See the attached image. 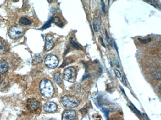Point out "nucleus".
I'll return each instance as SVG.
<instances>
[{"mask_svg":"<svg viewBox=\"0 0 161 120\" xmlns=\"http://www.w3.org/2000/svg\"><path fill=\"white\" fill-rule=\"evenodd\" d=\"M39 89L42 96L46 98H51L53 96L55 89L54 86L48 79H43L39 84Z\"/></svg>","mask_w":161,"mask_h":120,"instance_id":"obj_1","label":"nucleus"},{"mask_svg":"<svg viewBox=\"0 0 161 120\" xmlns=\"http://www.w3.org/2000/svg\"><path fill=\"white\" fill-rule=\"evenodd\" d=\"M60 101L64 106L68 108H75L79 104V100L75 96L71 95L63 96Z\"/></svg>","mask_w":161,"mask_h":120,"instance_id":"obj_2","label":"nucleus"},{"mask_svg":"<svg viewBox=\"0 0 161 120\" xmlns=\"http://www.w3.org/2000/svg\"><path fill=\"white\" fill-rule=\"evenodd\" d=\"M64 79L69 82H73L76 79V70L72 66H69L65 68L63 72Z\"/></svg>","mask_w":161,"mask_h":120,"instance_id":"obj_3","label":"nucleus"},{"mask_svg":"<svg viewBox=\"0 0 161 120\" xmlns=\"http://www.w3.org/2000/svg\"><path fill=\"white\" fill-rule=\"evenodd\" d=\"M23 32L24 29L22 26H14L10 28L9 31V36L12 39H16L22 36Z\"/></svg>","mask_w":161,"mask_h":120,"instance_id":"obj_4","label":"nucleus"},{"mask_svg":"<svg viewBox=\"0 0 161 120\" xmlns=\"http://www.w3.org/2000/svg\"><path fill=\"white\" fill-rule=\"evenodd\" d=\"M46 66L49 68H55L58 64V59L57 57L53 54H48L44 60Z\"/></svg>","mask_w":161,"mask_h":120,"instance_id":"obj_5","label":"nucleus"},{"mask_svg":"<svg viewBox=\"0 0 161 120\" xmlns=\"http://www.w3.org/2000/svg\"><path fill=\"white\" fill-rule=\"evenodd\" d=\"M40 105V102L34 98L30 99L26 102V107L30 111H36L39 108Z\"/></svg>","mask_w":161,"mask_h":120,"instance_id":"obj_6","label":"nucleus"},{"mask_svg":"<svg viewBox=\"0 0 161 120\" xmlns=\"http://www.w3.org/2000/svg\"><path fill=\"white\" fill-rule=\"evenodd\" d=\"M76 116V112L74 110L67 109L62 114V120H74Z\"/></svg>","mask_w":161,"mask_h":120,"instance_id":"obj_7","label":"nucleus"},{"mask_svg":"<svg viewBox=\"0 0 161 120\" xmlns=\"http://www.w3.org/2000/svg\"><path fill=\"white\" fill-rule=\"evenodd\" d=\"M57 104L52 101L47 102L43 106V110L47 112H55L57 110Z\"/></svg>","mask_w":161,"mask_h":120,"instance_id":"obj_8","label":"nucleus"},{"mask_svg":"<svg viewBox=\"0 0 161 120\" xmlns=\"http://www.w3.org/2000/svg\"><path fill=\"white\" fill-rule=\"evenodd\" d=\"M53 46V39L52 36L48 35L46 37V43H45V50L47 51H50Z\"/></svg>","mask_w":161,"mask_h":120,"instance_id":"obj_9","label":"nucleus"},{"mask_svg":"<svg viewBox=\"0 0 161 120\" xmlns=\"http://www.w3.org/2000/svg\"><path fill=\"white\" fill-rule=\"evenodd\" d=\"M9 69V64L4 59H0V73H4L8 71Z\"/></svg>","mask_w":161,"mask_h":120,"instance_id":"obj_10","label":"nucleus"},{"mask_svg":"<svg viewBox=\"0 0 161 120\" xmlns=\"http://www.w3.org/2000/svg\"><path fill=\"white\" fill-rule=\"evenodd\" d=\"M54 80L58 84V85H62L63 84V82H62V78H61V76H60V74L57 72H56L55 74H54Z\"/></svg>","mask_w":161,"mask_h":120,"instance_id":"obj_11","label":"nucleus"},{"mask_svg":"<svg viewBox=\"0 0 161 120\" xmlns=\"http://www.w3.org/2000/svg\"><path fill=\"white\" fill-rule=\"evenodd\" d=\"M19 22L20 24H23V25H30L31 24V22L30 20H29L28 18H25V17H22L19 19Z\"/></svg>","mask_w":161,"mask_h":120,"instance_id":"obj_12","label":"nucleus"},{"mask_svg":"<svg viewBox=\"0 0 161 120\" xmlns=\"http://www.w3.org/2000/svg\"><path fill=\"white\" fill-rule=\"evenodd\" d=\"M100 24H101V21H100V19H98L97 20H96L93 24V28L95 31H97L99 29L100 27Z\"/></svg>","mask_w":161,"mask_h":120,"instance_id":"obj_13","label":"nucleus"},{"mask_svg":"<svg viewBox=\"0 0 161 120\" xmlns=\"http://www.w3.org/2000/svg\"><path fill=\"white\" fill-rule=\"evenodd\" d=\"M152 76L154 77V78L157 79H160V71H153L152 72Z\"/></svg>","mask_w":161,"mask_h":120,"instance_id":"obj_14","label":"nucleus"},{"mask_svg":"<svg viewBox=\"0 0 161 120\" xmlns=\"http://www.w3.org/2000/svg\"><path fill=\"white\" fill-rule=\"evenodd\" d=\"M53 21L54 23H55L57 26H58L59 27H62L63 24L62 23V22L60 21V20L57 18V17H55L53 19Z\"/></svg>","mask_w":161,"mask_h":120,"instance_id":"obj_15","label":"nucleus"},{"mask_svg":"<svg viewBox=\"0 0 161 120\" xmlns=\"http://www.w3.org/2000/svg\"><path fill=\"white\" fill-rule=\"evenodd\" d=\"M138 40L140 41V42L143 43V44H146V43H148L150 41H151V38H147V39H138Z\"/></svg>","mask_w":161,"mask_h":120,"instance_id":"obj_16","label":"nucleus"},{"mask_svg":"<svg viewBox=\"0 0 161 120\" xmlns=\"http://www.w3.org/2000/svg\"><path fill=\"white\" fill-rule=\"evenodd\" d=\"M105 34H106V41H107V42L109 44H112V42H111V39L109 38V36H108V32H107V31H105Z\"/></svg>","mask_w":161,"mask_h":120,"instance_id":"obj_17","label":"nucleus"},{"mask_svg":"<svg viewBox=\"0 0 161 120\" xmlns=\"http://www.w3.org/2000/svg\"><path fill=\"white\" fill-rule=\"evenodd\" d=\"M70 42L71 44H72L74 48H76V49H79V47L78 46V45H77L76 43H75V42H74V41L72 39H70Z\"/></svg>","mask_w":161,"mask_h":120,"instance_id":"obj_18","label":"nucleus"},{"mask_svg":"<svg viewBox=\"0 0 161 120\" xmlns=\"http://www.w3.org/2000/svg\"><path fill=\"white\" fill-rule=\"evenodd\" d=\"M114 72H115V74H116V75L118 77V78H121V73H120V72L118 70V69H114Z\"/></svg>","mask_w":161,"mask_h":120,"instance_id":"obj_19","label":"nucleus"},{"mask_svg":"<svg viewBox=\"0 0 161 120\" xmlns=\"http://www.w3.org/2000/svg\"><path fill=\"white\" fill-rule=\"evenodd\" d=\"M101 3H102V9H103V11L104 13L106 12V11H105V5H104V1H101Z\"/></svg>","mask_w":161,"mask_h":120,"instance_id":"obj_20","label":"nucleus"},{"mask_svg":"<svg viewBox=\"0 0 161 120\" xmlns=\"http://www.w3.org/2000/svg\"><path fill=\"white\" fill-rule=\"evenodd\" d=\"M103 111L104 112V113H105V116H106V118H108V112H109V111H108V109H104V108H103Z\"/></svg>","mask_w":161,"mask_h":120,"instance_id":"obj_21","label":"nucleus"},{"mask_svg":"<svg viewBox=\"0 0 161 120\" xmlns=\"http://www.w3.org/2000/svg\"><path fill=\"white\" fill-rule=\"evenodd\" d=\"M50 26V21H48L47 24H45V26L43 27V29H45V28H48Z\"/></svg>","mask_w":161,"mask_h":120,"instance_id":"obj_22","label":"nucleus"},{"mask_svg":"<svg viewBox=\"0 0 161 120\" xmlns=\"http://www.w3.org/2000/svg\"><path fill=\"white\" fill-rule=\"evenodd\" d=\"M3 48V43H2V41L0 39V50H2Z\"/></svg>","mask_w":161,"mask_h":120,"instance_id":"obj_23","label":"nucleus"},{"mask_svg":"<svg viewBox=\"0 0 161 120\" xmlns=\"http://www.w3.org/2000/svg\"><path fill=\"white\" fill-rule=\"evenodd\" d=\"M122 82L126 86V81H125V78H124V77H122Z\"/></svg>","mask_w":161,"mask_h":120,"instance_id":"obj_24","label":"nucleus"},{"mask_svg":"<svg viewBox=\"0 0 161 120\" xmlns=\"http://www.w3.org/2000/svg\"><path fill=\"white\" fill-rule=\"evenodd\" d=\"M100 39H101V42L103 46V47H105V45H104V42H103V41L102 38H100Z\"/></svg>","mask_w":161,"mask_h":120,"instance_id":"obj_25","label":"nucleus"},{"mask_svg":"<svg viewBox=\"0 0 161 120\" xmlns=\"http://www.w3.org/2000/svg\"><path fill=\"white\" fill-rule=\"evenodd\" d=\"M0 79H1V76H0Z\"/></svg>","mask_w":161,"mask_h":120,"instance_id":"obj_26","label":"nucleus"}]
</instances>
